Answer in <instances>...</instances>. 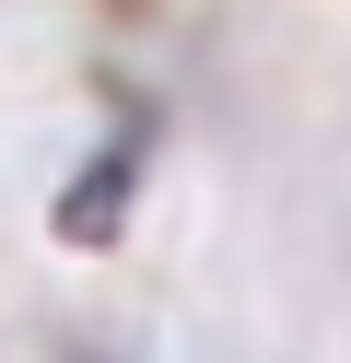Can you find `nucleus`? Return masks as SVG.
<instances>
[{
	"instance_id": "nucleus-1",
	"label": "nucleus",
	"mask_w": 351,
	"mask_h": 363,
	"mask_svg": "<svg viewBox=\"0 0 351 363\" xmlns=\"http://www.w3.org/2000/svg\"><path fill=\"white\" fill-rule=\"evenodd\" d=\"M129 176H140L129 152L82 164V176H70V199H59V235H70V246H106V235H117V199H129Z\"/></svg>"
}]
</instances>
